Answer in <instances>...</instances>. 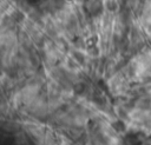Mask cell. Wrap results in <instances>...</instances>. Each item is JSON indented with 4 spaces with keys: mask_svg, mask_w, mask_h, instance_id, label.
I'll return each mask as SVG.
<instances>
[{
    "mask_svg": "<svg viewBox=\"0 0 151 145\" xmlns=\"http://www.w3.org/2000/svg\"><path fill=\"white\" fill-rule=\"evenodd\" d=\"M86 9L91 15H99L104 9V4L100 0H91L87 2Z\"/></svg>",
    "mask_w": 151,
    "mask_h": 145,
    "instance_id": "obj_1",
    "label": "cell"
},
{
    "mask_svg": "<svg viewBox=\"0 0 151 145\" xmlns=\"http://www.w3.org/2000/svg\"><path fill=\"white\" fill-rule=\"evenodd\" d=\"M74 92L77 93V94H81L84 91H85V88H86V86H85V84L84 83H77L76 85H74Z\"/></svg>",
    "mask_w": 151,
    "mask_h": 145,
    "instance_id": "obj_2",
    "label": "cell"
},
{
    "mask_svg": "<svg viewBox=\"0 0 151 145\" xmlns=\"http://www.w3.org/2000/svg\"><path fill=\"white\" fill-rule=\"evenodd\" d=\"M73 55H74V58H76L80 64H83V62H84V55H83L80 52H74V53H73Z\"/></svg>",
    "mask_w": 151,
    "mask_h": 145,
    "instance_id": "obj_3",
    "label": "cell"
},
{
    "mask_svg": "<svg viewBox=\"0 0 151 145\" xmlns=\"http://www.w3.org/2000/svg\"><path fill=\"white\" fill-rule=\"evenodd\" d=\"M106 7L110 11H114L117 8V4H116V1H109V2H106Z\"/></svg>",
    "mask_w": 151,
    "mask_h": 145,
    "instance_id": "obj_4",
    "label": "cell"
},
{
    "mask_svg": "<svg viewBox=\"0 0 151 145\" xmlns=\"http://www.w3.org/2000/svg\"><path fill=\"white\" fill-rule=\"evenodd\" d=\"M27 2H29V4H35V2H38L39 0H26Z\"/></svg>",
    "mask_w": 151,
    "mask_h": 145,
    "instance_id": "obj_5",
    "label": "cell"
}]
</instances>
